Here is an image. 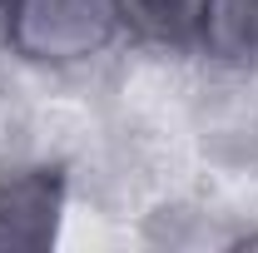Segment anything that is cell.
<instances>
[{
    "mask_svg": "<svg viewBox=\"0 0 258 253\" xmlns=\"http://www.w3.org/2000/svg\"><path fill=\"white\" fill-rule=\"evenodd\" d=\"M119 30V0H10L5 35L35 65H75L99 55Z\"/></svg>",
    "mask_w": 258,
    "mask_h": 253,
    "instance_id": "6da1fadb",
    "label": "cell"
},
{
    "mask_svg": "<svg viewBox=\"0 0 258 253\" xmlns=\"http://www.w3.org/2000/svg\"><path fill=\"white\" fill-rule=\"evenodd\" d=\"M199 45L219 65L258 70V0H209Z\"/></svg>",
    "mask_w": 258,
    "mask_h": 253,
    "instance_id": "3957f363",
    "label": "cell"
},
{
    "mask_svg": "<svg viewBox=\"0 0 258 253\" xmlns=\"http://www.w3.org/2000/svg\"><path fill=\"white\" fill-rule=\"evenodd\" d=\"M64 174L60 169H20L0 179V248H50L60 233Z\"/></svg>",
    "mask_w": 258,
    "mask_h": 253,
    "instance_id": "7a4b0ae2",
    "label": "cell"
},
{
    "mask_svg": "<svg viewBox=\"0 0 258 253\" xmlns=\"http://www.w3.org/2000/svg\"><path fill=\"white\" fill-rule=\"evenodd\" d=\"M204 5L209 0H119V25H129L144 45L184 50V45H199Z\"/></svg>",
    "mask_w": 258,
    "mask_h": 253,
    "instance_id": "277c9868",
    "label": "cell"
}]
</instances>
